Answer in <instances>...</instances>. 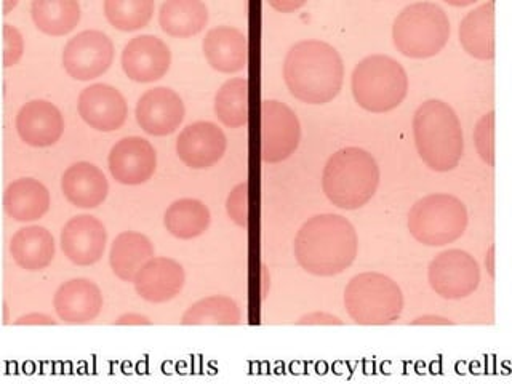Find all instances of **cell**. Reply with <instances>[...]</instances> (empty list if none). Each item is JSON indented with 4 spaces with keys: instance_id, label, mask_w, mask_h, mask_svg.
<instances>
[{
    "instance_id": "6da1fadb",
    "label": "cell",
    "mask_w": 512,
    "mask_h": 384,
    "mask_svg": "<svg viewBox=\"0 0 512 384\" xmlns=\"http://www.w3.org/2000/svg\"><path fill=\"white\" fill-rule=\"evenodd\" d=\"M296 261L312 276L333 277L356 261L359 237L351 221L335 213L312 216L295 237Z\"/></svg>"
},
{
    "instance_id": "7a4b0ae2",
    "label": "cell",
    "mask_w": 512,
    "mask_h": 384,
    "mask_svg": "<svg viewBox=\"0 0 512 384\" xmlns=\"http://www.w3.org/2000/svg\"><path fill=\"white\" fill-rule=\"evenodd\" d=\"M284 79L296 100L306 104L330 103L343 87V58L324 40H301L285 56Z\"/></svg>"
},
{
    "instance_id": "3957f363",
    "label": "cell",
    "mask_w": 512,
    "mask_h": 384,
    "mask_svg": "<svg viewBox=\"0 0 512 384\" xmlns=\"http://www.w3.org/2000/svg\"><path fill=\"white\" fill-rule=\"evenodd\" d=\"M413 138L421 160L434 172H452L464 151L463 128L450 104L428 100L413 116Z\"/></svg>"
},
{
    "instance_id": "277c9868",
    "label": "cell",
    "mask_w": 512,
    "mask_h": 384,
    "mask_svg": "<svg viewBox=\"0 0 512 384\" xmlns=\"http://www.w3.org/2000/svg\"><path fill=\"white\" fill-rule=\"evenodd\" d=\"M380 176V167L370 152L344 148L328 159L322 189L336 207L357 210L373 199L380 186Z\"/></svg>"
},
{
    "instance_id": "5b68a950",
    "label": "cell",
    "mask_w": 512,
    "mask_h": 384,
    "mask_svg": "<svg viewBox=\"0 0 512 384\" xmlns=\"http://www.w3.org/2000/svg\"><path fill=\"white\" fill-rule=\"evenodd\" d=\"M351 88L360 108L383 114L399 108L407 98V71L391 56L370 55L352 71Z\"/></svg>"
},
{
    "instance_id": "8992f818",
    "label": "cell",
    "mask_w": 512,
    "mask_h": 384,
    "mask_svg": "<svg viewBox=\"0 0 512 384\" xmlns=\"http://www.w3.org/2000/svg\"><path fill=\"white\" fill-rule=\"evenodd\" d=\"M450 20L444 8L434 2L407 5L392 26V40L397 52L426 60L439 55L450 39Z\"/></svg>"
},
{
    "instance_id": "52a82bcc",
    "label": "cell",
    "mask_w": 512,
    "mask_h": 384,
    "mask_svg": "<svg viewBox=\"0 0 512 384\" xmlns=\"http://www.w3.org/2000/svg\"><path fill=\"white\" fill-rule=\"evenodd\" d=\"M344 306L356 324L391 325L404 311V293L381 272H362L349 280Z\"/></svg>"
},
{
    "instance_id": "ba28073f",
    "label": "cell",
    "mask_w": 512,
    "mask_h": 384,
    "mask_svg": "<svg viewBox=\"0 0 512 384\" xmlns=\"http://www.w3.org/2000/svg\"><path fill=\"white\" fill-rule=\"evenodd\" d=\"M468 208L452 194H429L408 213V231L428 247H444L460 239L468 228Z\"/></svg>"
},
{
    "instance_id": "9c48e42d",
    "label": "cell",
    "mask_w": 512,
    "mask_h": 384,
    "mask_svg": "<svg viewBox=\"0 0 512 384\" xmlns=\"http://www.w3.org/2000/svg\"><path fill=\"white\" fill-rule=\"evenodd\" d=\"M428 279L432 290L440 298L463 300L479 288V263L464 250H445L429 264Z\"/></svg>"
},
{
    "instance_id": "30bf717a",
    "label": "cell",
    "mask_w": 512,
    "mask_h": 384,
    "mask_svg": "<svg viewBox=\"0 0 512 384\" xmlns=\"http://www.w3.org/2000/svg\"><path fill=\"white\" fill-rule=\"evenodd\" d=\"M261 159L266 164H279L298 149L301 124L295 111L276 100L261 103Z\"/></svg>"
},
{
    "instance_id": "8fae6325",
    "label": "cell",
    "mask_w": 512,
    "mask_h": 384,
    "mask_svg": "<svg viewBox=\"0 0 512 384\" xmlns=\"http://www.w3.org/2000/svg\"><path fill=\"white\" fill-rule=\"evenodd\" d=\"M114 61V44L104 32L82 31L63 50V68L72 79L87 82L103 76Z\"/></svg>"
},
{
    "instance_id": "7c38bea8",
    "label": "cell",
    "mask_w": 512,
    "mask_h": 384,
    "mask_svg": "<svg viewBox=\"0 0 512 384\" xmlns=\"http://www.w3.org/2000/svg\"><path fill=\"white\" fill-rule=\"evenodd\" d=\"M108 164L117 183L138 186L151 180L156 173V149L141 136H127L112 146Z\"/></svg>"
},
{
    "instance_id": "4fadbf2b",
    "label": "cell",
    "mask_w": 512,
    "mask_h": 384,
    "mask_svg": "<svg viewBox=\"0 0 512 384\" xmlns=\"http://www.w3.org/2000/svg\"><path fill=\"white\" fill-rule=\"evenodd\" d=\"M172 64V52L164 40L156 36L133 37L122 52L125 76L138 84H151L162 79Z\"/></svg>"
},
{
    "instance_id": "5bb4252c",
    "label": "cell",
    "mask_w": 512,
    "mask_h": 384,
    "mask_svg": "<svg viewBox=\"0 0 512 384\" xmlns=\"http://www.w3.org/2000/svg\"><path fill=\"white\" fill-rule=\"evenodd\" d=\"M136 122L144 132L152 136H168L175 133L186 116L180 95L167 87L151 88L136 104Z\"/></svg>"
},
{
    "instance_id": "9a60e30c",
    "label": "cell",
    "mask_w": 512,
    "mask_h": 384,
    "mask_svg": "<svg viewBox=\"0 0 512 384\" xmlns=\"http://www.w3.org/2000/svg\"><path fill=\"white\" fill-rule=\"evenodd\" d=\"M228 140L213 122H194L184 128L176 140V154L186 167L204 170L220 162L226 154Z\"/></svg>"
},
{
    "instance_id": "2e32d148",
    "label": "cell",
    "mask_w": 512,
    "mask_h": 384,
    "mask_svg": "<svg viewBox=\"0 0 512 384\" xmlns=\"http://www.w3.org/2000/svg\"><path fill=\"white\" fill-rule=\"evenodd\" d=\"M77 111L85 124L104 133L119 130L128 116L124 95L108 84H93L84 88L77 101Z\"/></svg>"
},
{
    "instance_id": "e0dca14e",
    "label": "cell",
    "mask_w": 512,
    "mask_h": 384,
    "mask_svg": "<svg viewBox=\"0 0 512 384\" xmlns=\"http://www.w3.org/2000/svg\"><path fill=\"white\" fill-rule=\"evenodd\" d=\"M108 232L98 218L92 215L74 216L61 231L64 256L77 266H92L101 260L106 250Z\"/></svg>"
},
{
    "instance_id": "ac0fdd59",
    "label": "cell",
    "mask_w": 512,
    "mask_h": 384,
    "mask_svg": "<svg viewBox=\"0 0 512 384\" xmlns=\"http://www.w3.org/2000/svg\"><path fill=\"white\" fill-rule=\"evenodd\" d=\"M53 308L64 324H90L103 309V293L93 280H68L56 290Z\"/></svg>"
},
{
    "instance_id": "d6986e66",
    "label": "cell",
    "mask_w": 512,
    "mask_h": 384,
    "mask_svg": "<svg viewBox=\"0 0 512 384\" xmlns=\"http://www.w3.org/2000/svg\"><path fill=\"white\" fill-rule=\"evenodd\" d=\"M186 282L183 266L172 258H152L136 272L133 285L144 301L167 303L180 295Z\"/></svg>"
},
{
    "instance_id": "ffe728a7",
    "label": "cell",
    "mask_w": 512,
    "mask_h": 384,
    "mask_svg": "<svg viewBox=\"0 0 512 384\" xmlns=\"http://www.w3.org/2000/svg\"><path fill=\"white\" fill-rule=\"evenodd\" d=\"M16 132L32 148H48L63 136V114L50 101H29L16 116Z\"/></svg>"
},
{
    "instance_id": "44dd1931",
    "label": "cell",
    "mask_w": 512,
    "mask_h": 384,
    "mask_svg": "<svg viewBox=\"0 0 512 384\" xmlns=\"http://www.w3.org/2000/svg\"><path fill=\"white\" fill-rule=\"evenodd\" d=\"M205 60L221 74H236L247 68L248 37L232 26H218L205 34L202 42Z\"/></svg>"
},
{
    "instance_id": "7402d4cb",
    "label": "cell",
    "mask_w": 512,
    "mask_h": 384,
    "mask_svg": "<svg viewBox=\"0 0 512 384\" xmlns=\"http://www.w3.org/2000/svg\"><path fill=\"white\" fill-rule=\"evenodd\" d=\"M61 191L77 208H96L109 194V183L100 168L90 162H77L64 172Z\"/></svg>"
},
{
    "instance_id": "603a6c76",
    "label": "cell",
    "mask_w": 512,
    "mask_h": 384,
    "mask_svg": "<svg viewBox=\"0 0 512 384\" xmlns=\"http://www.w3.org/2000/svg\"><path fill=\"white\" fill-rule=\"evenodd\" d=\"M464 52L480 61L495 58V2H485L466 13L460 24Z\"/></svg>"
},
{
    "instance_id": "cb8c5ba5",
    "label": "cell",
    "mask_w": 512,
    "mask_h": 384,
    "mask_svg": "<svg viewBox=\"0 0 512 384\" xmlns=\"http://www.w3.org/2000/svg\"><path fill=\"white\" fill-rule=\"evenodd\" d=\"M4 208L20 223L40 220L50 210V192L34 178H21L5 189Z\"/></svg>"
},
{
    "instance_id": "d4e9b609",
    "label": "cell",
    "mask_w": 512,
    "mask_h": 384,
    "mask_svg": "<svg viewBox=\"0 0 512 384\" xmlns=\"http://www.w3.org/2000/svg\"><path fill=\"white\" fill-rule=\"evenodd\" d=\"M10 253L21 269L29 272L42 271L55 258V240L44 226H26L13 236Z\"/></svg>"
},
{
    "instance_id": "484cf974",
    "label": "cell",
    "mask_w": 512,
    "mask_h": 384,
    "mask_svg": "<svg viewBox=\"0 0 512 384\" xmlns=\"http://www.w3.org/2000/svg\"><path fill=\"white\" fill-rule=\"evenodd\" d=\"M154 258V245L141 232H122L114 239L109 252V263L116 277L133 282L136 272Z\"/></svg>"
},
{
    "instance_id": "4316f807",
    "label": "cell",
    "mask_w": 512,
    "mask_h": 384,
    "mask_svg": "<svg viewBox=\"0 0 512 384\" xmlns=\"http://www.w3.org/2000/svg\"><path fill=\"white\" fill-rule=\"evenodd\" d=\"M208 8L200 0H167L160 5L159 24L168 36L188 39L204 31Z\"/></svg>"
},
{
    "instance_id": "83f0119b",
    "label": "cell",
    "mask_w": 512,
    "mask_h": 384,
    "mask_svg": "<svg viewBox=\"0 0 512 384\" xmlns=\"http://www.w3.org/2000/svg\"><path fill=\"white\" fill-rule=\"evenodd\" d=\"M212 221V215L204 202L197 199H180L167 208L164 224L173 237L191 240L202 236Z\"/></svg>"
},
{
    "instance_id": "f1b7e54d",
    "label": "cell",
    "mask_w": 512,
    "mask_h": 384,
    "mask_svg": "<svg viewBox=\"0 0 512 384\" xmlns=\"http://www.w3.org/2000/svg\"><path fill=\"white\" fill-rule=\"evenodd\" d=\"M32 21L47 36H66L80 23V5L76 0H34Z\"/></svg>"
},
{
    "instance_id": "f546056e",
    "label": "cell",
    "mask_w": 512,
    "mask_h": 384,
    "mask_svg": "<svg viewBox=\"0 0 512 384\" xmlns=\"http://www.w3.org/2000/svg\"><path fill=\"white\" fill-rule=\"evenodd\" d=\"M215 114L229 128L248 124V80L234 77L221 85L215 95Z\"/></svg>"
},
{
    "instance_id": "4dcf8cb0",
    "label": "cell",
    "mask_w": 512,
    "mask_h": 384,
    "mask_svg": "<svg viewBox=\"0 0 512 384\" xmlns=\"http://www.w3.org/2000/svg\"><path fill=\"white\" fill-rule=\"evenodd\" d=\"M242 312L229 296H207L192 304L181 317L183 325H239Z\"/></svg>"
},
{
    "instance_id": "1f68e13d",
    "label": "cell",
    "mask_w": 512,
    "mask_h": 384,
    "mask_svg": "<svg viewBox=\"0 0 512 384\" xmlns=\"http://www.w3.org/2000/svg\"><path fill=\"white\" fill-rule=\"evenodd\" d=\"M152 0H106L104 15L114 28L122 32L146 28L154 15Z\"/></svg>"
},
{
    "instance_id": "d6a6232c",
    "label": "cell",
    "mask_w": 512,
    "mask_h": 384,
    "mask_svg": "<svg viewBox=\"0 0 512 384\" xmlns=\"http://www.w3.org/2000/svg\"><path fill=\"white\" fill-rule=\"evenodd\" d=\"M474 143L480 159L490 167H495V111L480 117L474 128Z\"/></svg>"
},
{
    "instance_id": "836d02e7",
    "label": "cell",
    "mask_w": 512,
    "mask_h": 384,
    "mask_svg": "<svg viewBox=\"0 0 512 384\" xmlns=\"http://www.w3.org/2000/svg\"><path fill=\"white\" fill-rule=\"evenodd\" d=\"M226 212L237 226H248V183L237 184L226 199Z\"/></svg>"
},
{
    "instance_id": "e575fe53",
    "label": "cell",
    "mask_w": 512,
    "mask_h": 384,
    "mask_svg": "<svg viewBox=\"0 0 512 384\" xmlns=\"http://www.w3.org/2000/svg\"><path fill=\"white\" fill-rule=\"evenodd\" d=\"M24 53V39L15 26L12 24H4V66L12 68L15 64L20 63Z\"/></svg>"
},
{
    "instance_id": "d590c367",
    "label": "cell",
    "mask_w": 512,
    "mask_h": 384,
    "mask_svg": "<svg viewBox=\"0 0 512 384\" xmlns=\"http://www.w3.org/2000/svg\"><path fill=\"white\" fill-rule=\"evenodd\" d=\"M296 325H343V320L328 312H311L300 317Z\"/></svg>"
},
{
    "instance_id": "8d00e7d4",
    "label": "cell",
    "mask_w": 512,
    "mask_h": 384,
    "mask_svg": "<svg viewBox=\"0 0 512 384\" xmlns=\"http://www.w3.org/2000/svg\"><path fill=\"white\" fill-rule=\"evenodd\" d=\"M15 325H56V320L42 312H31L26 316L18 317L15 320Z\"/></svg>"
},
{
    "instance_id": "74e56055",
    "label": "cell",
    "mask_w": 512,
    "mask_h": 384,
    "mask_svg": "<svg viewBox=\"0 0 512 384\" xmlns=\"http://www.w3.org/2000/svg\"><path fill=\"white\" fill-rule=\"evenodd\" d=\"M116 325H151V319L143 316V314H135V312H128L124 316H120L119 319L114 322Z\"/></svg>"
},
{
    "instance_id": "f35d334b",
    "label": "cell",
    "mask_w": 512,
    "mask_h": 384,
    "mask_svg": "<svg viewBox=\"0 0 512 384\" xmlns=\"http://www.w3.org/2000/svg\"><path fill=\"white\" fill-rule=\"evenodd\" d=\"M453 320L447 317L436 316V314H426V316L416 317L412 325H453Z\"/></svg>"
},
{
    "instance_id": "ab89813d",
    "label": "cell",
    "mask_w": 512,
    "mask_h": 384,
    "mask_svg": "<svg viewBox=\"0 0 512 384\" xmlns=\"http://www.w3.org/2000/svg\"><path fill=\"white\" fill-rule=\"evenodd\" d=\"M269 5L272 8H276L277 12L290 13L303 7L304 2H301V0H282V2L274 0V2H269Z\"/></svg>"
},
{
    "instance_id": "60d3db41",
    "label": "cell",
    "mask_w": 512,
    "mask_h": 384,
    "mask_svg": "<svg viewBox=\"0 0 512 384\" xmlns=\"http://www.w3.org/2000/svg\"><path fill=\"white\" fill-rule=\"evenodd\" d=\"M485 266H487L488 274L495 279V245L488 248L487 256H485Z\"/></svg>"
}]
</instances>
